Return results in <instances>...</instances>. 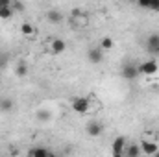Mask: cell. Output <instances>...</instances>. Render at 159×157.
<instances>
[{
  "label": "cell",
  "mask_w": 159,
  "mask_h": 157,
  "mask_svg": "<svg viewBox=\"0 0 159 157\" xmlns=\"http://www.w3.org/2000/svg\"><path fill=\"white\" fill-rule=\"evenodd\" d=\"M70 105H72V111L78 113V115H85V113L91 109V102H89V98H85V96H76V98H72Z\"/></svg>",
  "instance_id": "6da1fadb"
},
{
  "label": "cell",
  "mask_w": 159,
  "mask_h": 157,
  "mask_svg": "<svg viewBox=\"0 0 159 157\" xmlns=\"http://www.w3.org/2000/svg\"><path fill=\"white\" fill-rule=\"evenodd\" d=\"M137 69H139V76L143 74V76H154L156 72H157V61L156 59H146V61H143V63H139L137 65Z\"/></svg>",
  "instance_id": "7a4b0ae2"
},
{
  "label": "cell",
  "mask_w": 159,
  "mask_h": 157,
  "mask_svg": "<svg viewBox=\"0 0 159 157\" xmlns=\"http://www.w3.org/2000/svg\"><path fill=\"white\" fill-rule=\"evenodd\" d=\"M120 76L124 79H128V81H133V79L139 78V69H137V65L135 63H124L122 65V69H120Z\"/></svg>",
  "instance_id": "3957f363"
},
{
  "label": "cell",
  "mask_w": 159,
  "mask_h": 157,
  "mask_svg": "<svg viewBox=\"0 0 159 157\" xmlns=\"http://www.w3.org/2000/svg\"><path fill=\"white\" fill-rule=\"evenodd\" d=\"M87 59H89V63H93V65H100V63L104 61V50H102L100 46H93V48H89V52H87Z\"/></svg>",
  "instance_id": "277c9868"
},
{
  "label": "cell",
  "mask_w": 159,
  "mask_h": 157,
  "mask_svg": "<svg viewBox=\"0 0 159 157\" xmlns=\"http://www.w3.org/2000/svg\"><path fill=\"white\" fill-rule=\"evenodd\" d=\"M139 148H141V154H144V155H148V157H154V154L159 150V146L156 142L146 141V139H143V141L139 142Z\"/></svg>",
  "instance_id": "5b68a950"
},
{
  "label": "cell",
  "mask_w": 159,
  "mask_h": 157,
  "mask_svg": "<svg viewBox=\"0 0 159 157\" xmlns=\"http://www.w3.org/2000/svg\"><path fill=\"white\" fill-rule=\"evenodd\" d=\"M85 131H87L89 137H100V135L104 133V126H102V122H98V120H91V122L87 124Z\"/></svg>",
  "instance_id": "8992f818"
},
{
  "label": "cell",
  "mask_w": 159,
  "mask_h": 157,
  "mask_svg": "<svg viewBox=\"0 0 159 157\" xmlns=\"http://www.w3.org/2000/svg\"><path fill=\"white\" fill-rule=\"evenodd\" d=\"M146 48L152 54H159V34H150L146 39Z\"/></svg>",
  "instance_id": "52a82bcc"
},
{
  "label": "cell",
  "mask_w": 159,
  "mask_h": 157,
  "mask_svg": "<svg viewBox=\"0 0 159 157\" xmlns=\"http://www.w3.org/2000/svg\"><path fill=\"white\" fill-rule=\"evenodd\" d=\"M126 139L120 135V137H117L115 141H113V144H111V152L113 154H124V150H126Z\"/></svg>",
  "instance_id": "ba28073f"
},
{
  "label": "cell",
  "mask_w": 159,
  "mask_h": 157,
  "mask_svg": "<svg viewBox=\"0 0 159 157\" xmlns=\"http://www.w3.org/2000/svg\"><path fill=\"white\" fill-rule=\"evenodd\" d=\"M50 50H52L54 54H63V52L67 50V43L63 39H52L50 41Z\"/></svg>",
  "instance_id": "9c48e42d"
},
{
  "label": "cell",
  "mask_w": 159,
  "mask_h": 157,
  "mask_svg": "<svg viewBox=\"0 0 159 157\" xmlns=\"http://www.w3.org/2000/svg\"><path fill=\"white\" fill-rule=\"evenodd\" d=\"M48 154H50L48 148H44V146H34V148H30V152H28L26 157H48Z\"/></svg>",
  "instance_id": "30bf717a"
},
{
  "label": "cell",
  "mask_w": 159,
  "mask_h": 157,
  "mask_svg": "<svg viewBox=\"0 0 159 157\" xmlns=\"http://www.w3.org/2000/svg\"><path fill=\"white\" fill-rule=\"evenodd\" d=\"M46 20L52 22V24H59V22L63 20V15H61V11H57V9H50V11H46Z\"/></svg>",
  "instance_id": "8fae6325"
},
{
  "label": "cell",
  "mask_w": 159,
  "mask_h": 157,
  "mask_svg": "<svg viewBox=\"0 0 159 157\" xmlns=\"http://www.w3.org/2000/svg\"><path fill=\"white\" fill-rule=\"evenodd\" d=\"M139 7L143 9H150V11H159V0H141Z\"/></svg>",
  "instance_id": "7c38bea8"
},
{
  "label": "cell",
  "mask_w": 159,
  "mask_h": 157,
  "mask_svg": "<svg viewBox=\"0 0 159 157\" xmlns=\"http://www.w3.org/2000/svg\"><path fill=\"white\" fill-rule=\"evenodd\" d=\"M124 155L126 157H139L141 155V148H139V144H128L126 150H124Z\"/></svg>",
  "instance_id": "4fadbf2b"
},
{
  "label": "cell",
  "mask_w": 159,
  "mask_h": 157,
  "mask_svg": "<svg viewBox=\"0 0 159 157\" xmlns=\"http://www.w3.org/2000/svg\"><path fill=\"white\" fill-rule=\"evenodd\" d=\"M20 34L26 35V37H28V35H34V34H35V28H34L30 22H22V24H20Z\"/></svg>",
  "instance_id": "5bb4252c"
},
{
  "label": "cell",
  "mask_w": 159,
  "mask_h": 157,
  "mask_svg": "<svg viewBox=\"0 0 159 157\" xmlns=\"http://www.w3.org/2000/svg\"><path fill=\"white\" fill-rule=\"evenodd\" d=\"M15 74H17L19 78H24V76H28V65H26L24 61H20V63L17 65V69H15Z\"/></svg>",
  "instance_id": "9a60e30c"
},
{
  "label": "cell",
  "mask_w": 159,
  "mask_h": 157,
  "mask_svg": "<svg viewBox=\"0 0 159 157\" xmlns=\"http://www.w3.org/2000/svg\"><path fill=\"white\" fill-rule=\"evenodd\" d=\"M113 46H115V41L111 39V37H104V39L100 41V48H102L104 52H106V50H111Z\"/></svg>",
  "instance_id": "2e32d148"
},
{
  "label": "cell",
  "mask_w": 159,
  "mask_h": 157,
  "mask_svg": "<svg viewBox=\"0 0 159 157\" xmlns=\"http://www.w3.org/2000/svg\"><path fill=\"white\" fill-rule=\"evenodd\" d=\"M0 109H2V111H11V109H13V100H9V98L0 100Z\"/></svg>",
  "instance_id": "e0dca14e"
},
{
  "label": "cell",
  "mask_w": 159,
  "mask_h": 157,
  "mask_svg": "<svg viewBox=\"0 0 159 157\" xmlns=\"http://www.w3.org/2000/svg\"><path fill=\"white\" fill-rule=\"evenodd\" d=\"M13 15H15L13 7H4V9H0V19H11Z\"/></svg>",
  "instance_id": "ac0fdd59"
},
{
  "label": "cell",
  "mask_w": 159,
  "mask_h": 157,
  "mask_svg": "<svg viewBox=\"0 0 159 157\" xmlns=\"http://www.w3.org/2000/svg\"><path fill=\"white\" fill-rule=\"evenodd\" d=\"M11 7H13V11H22L24 9V4L22 2H11Z\"/></svg>",
  "instance_id": "d6986e66"
},
{
  "label": "cell",
  "mask_w": 159,
  "mask_h": 157,
  "mask_svg": "<svg viewBox=\"0 0 159 157\" xmlns=\"http://www.w3.org/2000/svg\"><path fill=\"white\" fill-rule=\"evenodd\" d=\"M4 7H11V0H0V9Z\"/></svg>",
  "instance_id": "ffe728a7"
},
{
  "label": "cell",
  "mask_w": 159,
  "mask_h": 157,
  "mask_svg": "<svg viewBox=\"0 0 159 157\" xmlns=\"http://www.w3.org/2000/svg\"><path fill=\"white\" fill-rule=\"evenodd\" d=\"M37 117H39L41 120H46V118L50 117V113H48V111H39V113H37Z\"/></svg>",
  "instance_id": "44dd1931"
},
{
  "label": "cell",
  "mask_w": 159,
  "mask_h": 157,
  "mask_svg": "<svg viewBox=\"0 0 159 157\" xmlns=\"http://www.w3.org/2000/svg\"><path fill=\"white\" fill-rule=\"evenodd\" d=\"M113 157H126L124 154H113Z\"/></svg>",
  "instance_id": "7402d4cb"
},
{
  "label": "cell",
  "mask_w": 159,
  "mask_h": 157,
  "mask_svg": "<svg viewBox=\"0 0 159 157\" xmlns=\"http://www.w3.org/2000/svg\"><path fill=\"white\" fill-rule=\"evenodd\" d=\"M154 157H159V150H157V152H156V154H154Z\"/></svg>",
  "instance_id": "603a6c76"
}]
</instances>
